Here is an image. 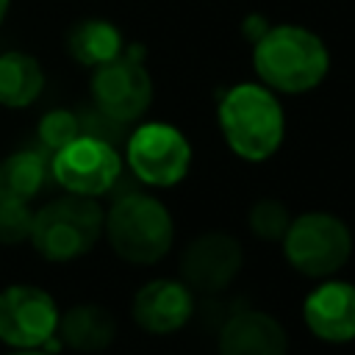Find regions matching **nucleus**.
I'll use <instances>...</instances> for the list:
<instances>
[{"mask_svg":"<svg viewBox=\"0 0 355 355\" xmlns=\"http://www.w3.org/2000/svg\"><path fill=\"white\" fill-rule=\"evenodd\" d=\"M216 122L230 153L250 164L272 158L286 136L283 105L263 83L230 86L216 103Z\"/></svg>","mask_w":355,"mask_h":355,"instance_id":"nucleus-2","label":"nucleus"},{"mask_svg":"<svg viewBox=\"0 0 355 355\" xmlns=\"http://www.w3.org/2000/svg\"><path fill=\"white\" fill-rule=\"evenodd\" d=\"M219 355H288V333L266 311L239 308L219 324Z\"/></svg>","mask_w":355,"mask_h":355,"instance_id":"nucleus-13","label":"nucleus"},{"mask_svg":"<svg viewBox=\"0 0 355 355\" xmlns=\"http://www.w3.org/2000/svg\"><path fill=\"white\" fill-rule=\"evenodd\" d=\"M61 311L50 291L14 283L0 291V341L11 349H58Z\"/></svg>","mask_w":355,"mask_h":355,"instance_id":"nucleus-8","label":"nucleus"},{"mask_svg":"<svg viewBox=\"0 0 355 355\" xmlns=\"http://www.w3.org/2000/svg\"><path fill=\"white\" fill-rule=\"evenodd\" d=\"M47 178H50V153H44L42 147L14 150L0 161V202L31 205V200L42 191Z\"/></svg>","mask_w":355,"mask_h":355,"instance_id":"nucleus-15","label":"nucleus"},{"mask_svg":"<svg viewBox=\"0 0 355 355\" xmlns=\"http://www.w3.org/2000/svg\"><path fill=\"white\" fill-rule=\"evenodd\" d=\"M105 211L92 197L64 194L33 211L31 244L50 263H69L94 250L103 236Z\"/></svg>","mask_w":355,"mask_h":355,"instance_id":"nucleus-4","label":"nucleus"},{"mask_svg":"<svg viewBox=\"0 0 355 355\" xmlns=\"http://www.w3.org/2000/svg\"><path fill=\"white\" fill-rule=\"evenodd\" d=\"M122 169L119 147L94 136H78L50 155V178L75 197L108 194L122 180Z\"/></svg>","mask_w":355,"mask_h":355,"instance_id":"nucleus-9","label":"nucleus"},{"mask_svg":"<svg viewBox=\"0 0 355 355\" xmlns=\"http://www.w3.org/2000/svg\"><path fill=\"white\" fill-rule=\"evenodd\" d=\"M302 322L324 344L355 341V286L347 280H322L302 302Z\"/></svg>","mask_w":355,"mask_h":355,"instance_id":"nucleus-12","label":"nucleus"},{"mask_svg":"<svg viewBox=\"0 0 355 355\" xmlns=\"http://www.w3.org/2000/svg\"><path fill=\"white\" fill-rule=\"evenodd\" d=\"M75 114H78L80 136H94V139H103V141H108V144H114V147H119V144L128 139V125L111 119V116L103 114L94 103L78 105Z\"/></svg>","mask_w":355,"mask_h":355,"instance_id":"nucleus-20","label":"nucleus"},{"mask_svg":"<svg viewBox=\"0 0 355 355\" xmlns=\"http://www.w3.org/2000/svg\"><path fill=\"white\" fill-rule=\"evenodd\" d=\"M116 338V319L105 305L78 302L58 319V341L75 352H103Z\"/></svg>","mask_w":355,"mask_h":355,"instance_id":"nucleus-14","label":"nucleus"},{"mask_svg":"<svg viewBox=\"0 0 355 355\" xmlns=\"http://www.w3.org/2000/svg\"><path fill=\"white\" fill-rule=\"evenodd\" d=\"M153 78L144 67V47L130 44L114 61L97 67L89 80V100L122 125H133L153 105Z\"/></svg>","mask_w":355,"mask_h":355,"instance_id":"nucleus-6","label":"nucleus"},{"mask_svg":"<svg viewBox=\"0 0 355 355\" xmlns=\"http://www.w3.org/2000/svg\"><path fill=\"white\" fill-rule=\"evenodd\" d=\"M44 89L42 64L22 50H8L0 55V105L3 108H28L39 100Z\"/></svg>","mask_w":355,"mask_h":355,"instance_id":"nucleus-17","label":"nucleus"},{"mask_svg":"<svg viewBox=\"0 0 355 355\" xmlns=\"http://www.w3.org/2000/svg\"><path fill=\"white\" fill-rule=\"evenodd\" d=\"M291 219L294 216L288 214V208L275 197H263V200L252 202L250 211H247L250 233L261 241H283Z\"/></svg>","mask_w":355,"mask_h":355,"instance_id":"nucleus-18","label":"nucleus"},{"mask_svg":"<svg viewBox=\"0 0 355 355\" xmlns=\"http://www.w3.org/2000/svg\"><path fill=\"white\" fill-rule=\"evenodd\" d=\"M67 50L69 55L89 69H97L125 50L122 31L108 19H80L67 33Z\"/></svg>","mask_w":355,"mask_h":355,"instance_id":"nucleus-16","label":"nucleus"},{"mask_svg":"<svg viewBox=\"0 0 355 355\" xmlns=\"http://www.w3.org/2000/svg\"><path fill=\"white\" fill-rule=\"evenodd\" d=\"M272 25H269V19L263 17V14H258V11H252V14H247L244 17V22H241V36L250 42V44H255L266 31H269Z\"/></svg>","mask_w":355,"mask_h":355,"instance_id":"nucleus-22","label":"nucleus"},{"mask_svg":"<svg viewBox=\"0 0 355 355\" xmlns=\"http://www.w3.org/2000/svg\"><path fill=\"white\" fill-rule=\"evenodd\" d=\"M130 313L133 322L153 336L178 333L194 316V291L178 277L147 280L133 294Z\"/></svg>","mask_w":355,"mask_h":355,"instance_id":"nucleus-11","label":"nucleus"},{"mask_svg":"<svg viewBox=\"0 0 355 355\" xmlns=\"http://www.w3.org/2000/svg\"><path fill=\"white\" fill-rule=\"evenodd\" d=\"M125 166L153 189L178 186L191 166V144L169 122H144L125 139Z\"/></svg>","mask_w":355,"mask_h":355,"instance_id":"nucleus-7","label":"nucleus"},{"mask_svg":"<svg viewBox=\"0 0 355 355\" xmlns=\"http://www.w3.org/2000/svg\"><path fill=\"white\" fill-rule=\"evenodd\" d=\"M33 211L22 202H0V244H22L31 239Z\"/></svg>","mask_w":355,"mask_h":355,"instance_id":"nucleus-21","label":"nucleus"},{"mask_svg":"<svg viewBox=\"0 0 355 355\" xmlns=\"http://www.w3.org/2000/svg\"><path fill=\"white\" fill-rule=\"evenodd\" d=\"M8 355H53L50 349H11Z\"/></svg>","mask_w":355,"mask_h":355,"instance_id":"nucleus-23","label":"nucleus"},{"mask_svg":"<svg viewBox=\"0 0 355 355\" xmlns=\"http://www.w3.org/2000/svg\"><path fill=\"white\" fill-rule=\"evenodd\" d=\"M103 236L116 258L133 266H153L166 258L175 241V219L169 208L139 189H128L114 197L103 216Z\"/></svg>","mask_w":355,"mask_h":355,"instance_id":"nucleus-3","label":"nucleus"},{"mask_svg":"<svg viewBox=\"0 0 355 355\" xmlns=\"http://www.w3.org/2000/svg\"><path fill=\"white\" fill-rule=\"evenodd\" d=\"M283 255L305 277H333L352 255L349 225L330 211H305L291 219L283 236Z\"/></svg>","mask_w":355,"mask_h":355,"instance_id":"nucleus-5","label":"nucleus"},{"mask_svg":"<svg viewBox=\"0 0 355 355\" xmlns=\"http://www.w3.org/2000/svg\"><path fill=\"white\" fill-rule=\"evenodd\" d=\"M78 136H80V125H78L75 108H53L39 119V128H36L39 147L50 155Z\"/></svg>","mask_w":355,"mask_h":355,"instance_id":"nucleus-19","label":"nucleus"},{"mask_svg":"<svg viewBox=\"0 0 355 355\" xmlns=\"http://www.w3.org/2000/svg\"><path fill=\"white\" fill-rule=\"evenodd\" d=\"M8 6H11V0H0V25H3L6 14H8Z\"/></svg>","mask_w":355,"mask_h":355,"instance_id":"nucleus-24","label":"nucleus"},{"mask_svg":"<svg viewBox=\"0 0 355 355\" xmlns=\"http://www.w3.org/2000/svg\"><path fill=\"white\" fill-rule=\"evenodd\" d=\"M252 67L261 83L280 94H305L330 72L327 44L302 25H272L252 44Z\"/></svg>","mask_w":355,"mask_h":355,"instance_id":"nucleus-1","label":"nucleus"},{"mask_svg":"<svg viewBox=\"0 0 355 355\" xmlns=\"http://www.w3.org/2000/svg\"><path fill=\"white\" fill-rule=\"evenodd\" d=\"M244 263L241 241L225 230L194 236L180 255V280L205 297H216L233 286Z\"/></svg>","mask_w":355,"mask_h":355,"instance_id":"nucleus-10","label":"nucleus"}]
</instances>
